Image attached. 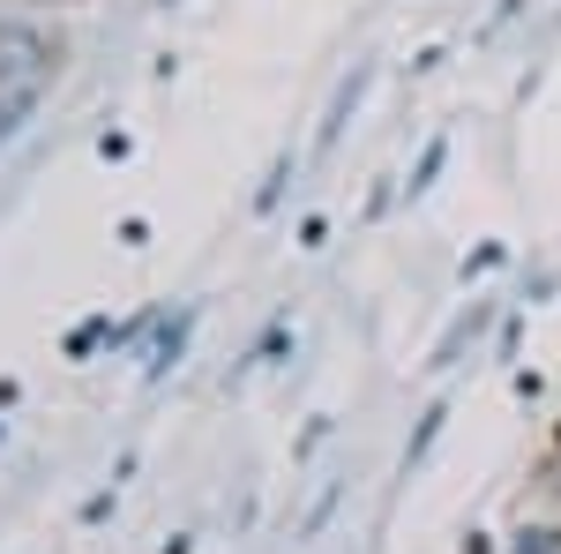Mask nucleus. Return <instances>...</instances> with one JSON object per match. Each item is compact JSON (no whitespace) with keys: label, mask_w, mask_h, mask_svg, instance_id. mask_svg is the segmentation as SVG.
I'll use <instances>...</instances> for the list:
<instances>
[{"label":"nucleus","mask_w":561,"mask_h":554,"mask_svg":"<svg viewBox=\"0 0 561 554\" xmlns=\"http://www.w3.org/2000/svg\"><path fill=\"white\" fill-rule=\"evenodd\" d=\"M60 68V38L31 15H0V90H45Z\"/></svg>","instance_id":"1"},{"label":"nucleus","mask_w":561,"mask_h":554,"mask_svg":"<svg viewBox=\"0 0 561 554\" xmlns=\"http://www.w3.org/2000/svg\"><path fill=\"white\" fill-rule=\"evenodd\" d=\"M367 83H375V60H359L345 83H337V98H330V121H322V135H314V150H330L337 135H345V121L359 113V98H367Z\"/></svg>","instance_id":"2"},{"label":"nucleus","mask_w":561,"mask_h":554,"mask_svg":"<svg viewBox=\"0 0 561 554\" xmlns=\"http://www.w3.org/2000/svg\"><path fill=\"white\" fill-rule=\"evenodd\" d=\"M187 330H195V307H180L173 323H158V344H150L142 375H165V368H180V352H187Z\"/></svg>","instance_id":"3"},{"label":"nucleus","mask_w":561,"mask_h":554,"mask_svg":"<svg viewBox=\"0 0 561 554\" xmlns=\"http://www.w3.org/2000/svg\"><path fill=\"white\" fill-rule=\"evenodd\" d=\"M479 330H486V307H465V315H457V323L442 330V344H434V360H427V368H457V352H465V344H472Z\"/></svg>","instance_id":"4"},{"label":"nucleus","mask_w":561,"mask_h":554,"mask_svg":"<svg viewBox=\"0 0 561 554\" xmlns=\"http://www.w3.org/2000/svg\"><path fill=\"white\" fill-rule=\"evenodd\" d=\"M442 166H449V135H427V150H420V166L404 172V195L420 203V195H427L434 180H442Z\"/></svg>","instance_id":"5"},{"label":"nucleus","mask_w":561,"mask_h":554,"mask_svg":"<svg viewBox=\"0 0 561 554\" xmlns=\"http://www.w3.org/2000/svg\"><path fill=\"white\" fill-rule=\"evenodd\" d=\"M31 113H38V90H0V143H15Z\"/></svg>","instance_id":"6"},{"label":"nucleus","mask_w":561,"mask_h":554,"mask_svg":"<svg viewBox=\"0 0 561 554\" xmlns=\"http://www.w3.org/2000/svg\"><path fill=\"white\" fill-rule=\"evenodd\" d=\"M442 420H449V405H427V412H420V427H412V442H404V472H412V465H420V457L434 450V434H442Z\"/></svg>","instance_id":"7"},{"label":"nucleus","mask_w":561,"mask_h":554,"mask_svg":"<svg viewBox=\"0 0 561 554\" xmlns=\"http://www.w3.org/2000/svg\"><path fill=\"white\" fill-rule=\"evenodd\" d=\"M502 554H561V524H524Z\"/></svg>","instance_id":"8"},{"label":"nucleus","mask_w":561,"mask_h":554,"mask_svg":"<svg viewBox=\"0 0 561 554\" xmlns=\"http://www.w3.org/2000/svg\"><path fill=\"white\" fill-rule=\"evenodd\" d=\"M337 495H345V487H322V495L307 502V517H300V540H314V532H322V524L337 517Z\"/></svg>","instance_id":"9"},{"label":"nucleus","mask_w":561,"mask_h":554,"mask_svg":"<svg viewBox=\"0 0 561 554\" xmlns=\"http://www.w3.org/2000/svg\"><path fill=\"white\" fill-rule=\"evenodd\" d=\"M285 180H293V158H277V166H270V180L255 188V211H277V195H285Z\"/></svg>","instance_id":"10"},{"label":"nucleus","mask_w":561,"mask_h":554,"mask_svg":"<svg viewBox=\"0 0 561 554\" xmlns=\"http://www.w3.org/2000/svg\"><path fill=\"white\" fill-rule=\"evenodd\" d=\"M113 502H121V487L105 479V487H98V495L83 502V524H105V517H113Z\"/></svg>","instance_id":"11"},{"label":"nucleus","mask_w":561,"mask_h":554,"mask_svg":"<svg viewBox=\"0 0 561 554\" xmlns=\"http://www.w3.org/2000/svg\"><path fill=\"white\" fill-rule=\"evenodd\" d=\"M128 150H135V143H128V135H121V128H105V135H98V158H105V166H121Z\"/></svg>","instance_id":"12"},{"label":"nucleus","mask_w":561,"mask_h":554,"mask_svg":"<svg viewBox=\"0 0 561 554\" xmlns=\"http://www.w3.org/2000/svg\"><path fill=\"white\" fill-rule=\"evenodd\" d=\"M121 248H150V225L142 217H121Z\"/></svg>","instance_id":"13"},{"label":"nucleus","mask_w":561,"mask_h":554,"mask_svg":"<svg viewBox=\"0 0 561 554\" xmlns=\"http://www.w3.org/2000/svg\"><path fill=\"white\" fill-rule=\"evenodd\" d=\"M322 434H330V420H307V427H300V442H293V457H307V450H314Z\"/></svg>","instance_id":"14"},{"label":"nucleus","mask_w":561,"mask_h":554,"mask_svg":"<svg viewBox=\"0 0 561 554\" xmlns=\"http://www.w3.org/2000/svg\"><path fill=\"white\" fill-rule=\"evenodd\" d=\"M158 554H195V540H187V532H173V540H165Z\"/></svg>","instance_id":"15"}]
</instances>
